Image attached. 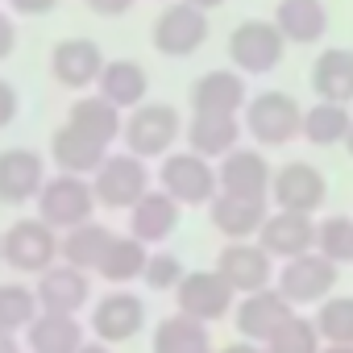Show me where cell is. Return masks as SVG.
Returning <instances> with one entry per match:
<instances>
[{"label":"cell","mask_w":353,"mask_h":353,"mask_svg":"<svg viewBox=\"0 0 353 353\" xmlns=\"http://www.w3.org/2000/svg\"><path fill=\"white\" fill-rule=\"evenodd\" d=\"M158 188L166 196H174L183 208H204L216 200L221 192V179H216V162L196 154V150H183V154H166L158 162Z\"/></svg>","instance_id":"6da1fadb"},{"label":"cell","mask_w":353,"mask_h":353,"mask_svg":"<svg viewBox=\"0 0 353 353\" xmlns=\"http://www.w3.org/2000/svg\"><path fill=\"white\" fill-rule=\"evenodd\" d=\"M34 204H38V216H42L50 229L67 233V229L92 221V212H96L100 200H96V188H92L88 174L54 170L50 179H46V188H42V196H38Z\"/></svg>","instance_id":"7a4b0ae2"},{"label":"cell","mask_w":353,"mask_h":353,"mask_svg":"<svg viewBox=\"0 0 353 353\" xmlns=\"http://www.w3.org/2000/svg\"><path fill=\"white\" fill-rule=\"evenodd\" d=\"M179 133H183V117H179V108L174 104H137L133 112H125V133H121V141H125V150L129 154H137V158H166L170 154V145L179 141Z\"/></svg>","instance_id":"3957f363"},{"label":"cell","mask_w":353,"mask_h":353,"mask_svg":"<svg viewBox=\"0 0 353 353\" xmlns=\"http://www.w3.org/2000/svg\"><path fill=\"white\" fill-rule=\"evenodd\" d=\"M241 121H245V133L258 145H291L295 137H303V108L287 92H258V96H250Z\"/></svg>","instance_id":"277c9868"},{"label":"cell","mask_w":353,"mask_h":353,"mask_svg":"<svg viewBox=\"0 0 353 353\" xmlns=\"http://www.w3.org/2000/svg\"><path fill=\"white\" fill-rule=\"evenodd\" d=\"M59 241L63 233L50 229L42 216L34 221H13L5 229V237H0V258H5V266H13L17 274H42L59 262Z\"/></svg>","instance_id":"5b68a950"},{"label":"cell","mask_w":353,"mask_h":353,"mask_svg":"<svg viewBox=\"0 0 353 353\" xmlns=\"http://www.w3.org/2000/svg\"><path fill=\"white\" fill-rule=\"evenodd\" d=\"M154 183L150 174V162L137 158V154H108L100 162V170L92 174V188H96V200L100 208H112V212H129Z\"/></svg>","instance_id":"8992f818"},{"label":"cell","mask_w":353,"mask_h":353,"mask_svg":"<svg viewBox=\"0 0 353 353\" xmlns=\"http://www.w3.org/2000/svg\"><path fill=\"white\" fill-rule=\"evenodd\" d=\"M208 42V13L188 5V0H170L150 26V46L162 59H192Z\"/></svg>","instance_id":"52a82bcc"},{"label":"cell","mask_w":353,"mask_h":353,"mask_svg":"<svg viewBox=\"0 0 353 353\" xmlns=\"http://www.w3.org/2000/svg\"><path fill=\"white\" fill-rule=\"evenodd\" d=\"M287 38L274 21H241L229 34V59L241 75H270L283 54H287Z\"/></svg>","instance_id":"ba28073f"},{"label":"cell","mask_w":353,"mask_h":353,"mask_svg":"<svg viewBox=\"0 0 353 353\" xmlns=\"http://www.w3.org/2000/svg\"><path fill=\"white\" fill-rule=\"evenodd\" d=\"M88 328H92V336L104 341V345H125V341H133V336L145 328V299H141L137 291L112 287V291H104V295L92 303Z\"/></svg>","instance_id":"9c48e42d"},{"label":"cell","mask_w":353,"mask_h":353,"mask_svg":"<svg viewBox=\"0 0 353 353\" xmlns=\"http://www.w3.org/2000/svg\"><path fill=\"white\" fill-rule=\"evenodd\" d=\"M336 270H341L336 262H328L320 250H312V254H299V258L283 262V270H279L274 287H279L295 307L324 303V299L332 295V287H336Z\"/></svg>","instance_id":"30bf717a"},{"label":"cell","mask_w":353,"mask_h":353,"mask_svg":"<svg viewBox=\"0 0 353 353\" xmlns=\"http://www.w3.org/2000/svg\"><path fill=\"white\" fill-rule=\"evenodd\" d=\"M233 299H237V291L225 283V274L216 266L212 270H188L183 283L174 287V303H179V312L192 316V320H204V324L225 320L233 312Z\"/></svg>","instance_id":"8fae6325"},{"label":"cell","mask_w":353,"mask_h":353,"mask_svg":"<svg viewBox=\"0 0 353 353\" xmlns=\"http://www.w3.org/2000/svg\"><path fill=\"white\" fill-rule=\"evenodd\" d=\"M270 200L283 212H307L316 216L328 200V179L324 170L312 162H287L274 170V183H270Z\"/></svg>","instance_id":"7c38bea8"},{"label":"cell","mask_w":353,"mask_h":353,"mask_svg":"<svg viewBox=\"0 0 353 353\" xmlns=\"http://www.w3.org/2000/svg\"><path fill=\"white\" fill-rule=\"evenodd\" d=\"M104 50L92 42V38H63L50 46V79L67 92H88L96 88L100 71H104Z\"/></svg>","instance_id":"4fadbf2b"},{"label":"cell","mask_w":353,"mask_h":353,"mask_svg":"<svg viewBox=\"0 0 353 353\" xmlns=\"http://www.w3.org/2000/svg\"><path fill=\"white\" fill-rule=\"evenodd\" d=\"M46 179H50V174H46V158L38 150H26V145L0 150V204L21 208V204L38 200Z\"/></svg>","instance_id":"5bb4252c"},{"label":"cell","mask_w":353,"mask_h":353,"mask_svg":"<svg viewBox=\"0 0 353 353\" xmlns=\"http://www.w3.org/2000/svg\"><path fill=\"white\" fill-rule=\"evenodd\" d=\"M295 316V303L279 291V287H262V291H250V295H241V303L233 307V324H237V332L245 336V341H258V345H266L287 320Z\"/></svg>","instance_id":"9a60e30c"},{"label":"cell","mask_w":353,"mask_h":353,"mask_svg":"<svg viewBox=\"0 0 353 353\" xmlns=\"http://www.w3.org/2000/svg\"><path fill=\"white\" fill-rule=\"evenodd\" d=\"M270 216V200L262 196H233V192H216V200L208 204V221L221 237L229 241H258L262 225Z\"/></svg>","instance_id":"2e32d148"},{"label":"cell","mask_w":353,"mask_h":353,"mask_svg":"<svg viewBox=\"0 0 353 353\" xmlns=\"http://www.w3.org/2000/svg\"><path fill=\"white\" fill-rule=\"evenodd\" d=\"M42 312H59V316H79L92 299V274L71 266V262H54L50 270L38 274L34 283Z\"/></svg>","instance_id":"e0dca14e"},{"label":"cell","mask_w":353,"mask_h":353,"mask_svg":"<svg viewBox=\"0 0 353 353\" xmlns=\"http://www.w3.org/2000/svg\"><path fill=\"white\" fill-rule=\"evenodd\" d=\"M216 179H221V192H233V196H262V200H270L274 170H270V162H266L262 150H254V145H237V150H229V154L216 162Z\"/></svg>","instance_id":"ac0fdd59"},{"label":"cell","mask_w":353,"mask_h":353,"mask_svg":"<svg viewBox=\"0 0 353 353\" xmlns=\"http://www.w3.org/2000/svg\"><path fill=\"white\" fill-rule=\"evenodd\" d=\"M274 258L258 245V241H229L221 254H216V270L225 274V283L237 291V295H250V291H262L270 287V266Z\"/></svg>","instance_id":"d6986e66"},{"label":"cell","mask_w":353,"mask_h":353,"mask_svg":"<svg viewBox=\"0 0 353 353\" xmlns=\"http://www.w3.org/2000/svg\"><path fill=\"white\" fill-rule=\"evenodd\" d=\"M258 245L270 258H283V262H291L299 254H312L316 250V221L307 212H283V208H274L266 216L262 233H258Z\"/></svg>","instance_id":"ffe728a7"},{"label":"cell","mask_w":353,"mask_h":353,"mask_svg":"<svg viewBox=\"0 0 353 353\" xmlns=\"http://www.w3.org/2000/svg\"><path fill=\"white\" fill-rule=\"evenodd\" d=\"M179 216H183V204L166 196L162 188H150L133 208H129V233L145 245H162L174 229H179Z\"/></svg>","instance_id":"44dd1931"},{"label":"cell","mask_w":353,"mask_h":353,"mask_svg":"<svg viewBox=\"0 0 353 353\" xmlns=\"http://www.w3.org/2000/svg\"><path fill=\"white\" fill-rule=\"evenodd\" d=\"M250 96H245V75L241 71H204L192 83V112H221V117H237L245 112Z\"/></svg>","instance_id":"7402d4cb"},{"label":"cell","mask_w":353,"mask_h":353,"mask_svg":"<svg viewBox=\"0 0 353 353\" xmlns=\"http://www.w3.org/2000/svg\"><path fill=\"white\" fill-rule=\"evenodd\" d=\"M112 150L104 145V141H96V137H88L83 129H75L71 121H63L54 133H50V158H54V166L59 170H71V174H92L100 170V162L108 158Z\"/></svg>","instance_id":"603a6c76"},{"label":"cell","mask_w":353,"mask_h":353,"mask_svg":"<svg viewBox=\"0 0 353 353\" xmlns=\"http://www.w3.org/2000/svg\"><path fill=\"white\" fill-rule=\"evenodd\" d=\"M88 345V328L79 316L38 312V320L26 328V353H79Z\"/></svg>","instance_id":"cb8c5ba5"},{"label":"cell","mask_w":353,"mask_h":353,"mask_svg":"<svg viewBox=\"0 0 353 353\" xmlns=\"http://www.w3.org/2000/svg\"><path fill=\"white\" fill-rule=\"evenodd\" d=\"M241 133H245V121L237 117H221V112H192L188 121V150L221 162L229 150L241 145Z\"/></svg>","instance_id":"d4e9b609"},{"label":"cell","mask_w":353,"mask_h":353,"mask_svg":"<svg viewBox=\"0 0 353 353\" xmlns=\"http://www.w3.org/2000/svg\"><path fill=\"white\" fill-rule=\"evenodd\" d=\"M96 92L104 100H112L121 112H133L137 104H145V92H150V75L141 63L133 59H108L100 79H96Z\"/></svg>","instance_id":"484cf974"},{"label":"cell","mask_w":353,"mask_h":353,"mask_svg":"<svg viewBox=\"0 0 353 353\" xmlns=\"http://www.w3.org/2000/svg\"><path fill=\"white\" fill-rule=\"evenodd\" d=\"M274 26L283 30L291 46H316L328 34V9L324 0H279Z\"/></svg>","instance_id":"4316f807"},{"label":"cell","mask_w":353,"mask_h":353,"mask_svg":"<svg viewBox=\"0 0 353 353\" xmlns=\"http://www.w3.org/2000/svg\"><path fill=\"white\" fill-rule=\"evenodd\" d=\"M112 237H117V233H112L104 221H83V225H75V229L63 233V241H59V262H71V266L96 274L100 262H104V254H108V245H112Z\"/></svg>","instance_id":"83f0119b"},{"label":"cell","mask_w":353,"mask_h":353,"mask_svg":"<svg viewBox=\"0 0 353 353\" xmlns=\"http://www.w3.org/2000/svg\"><path fill=\"white\" fill-rule=\"evenodd\" d=\"M307 79H312V92H316L320 100L353 104V50H345V46H328L324 54H316Z\"/></svg>","instance_id":"f1b7e54d"},{"label":"cell","mask_w":353,"mask_h":353,"mask_svg":"<svg viewBox=\"0 0 353 353\" xmlns=\"http://www.w3.org/2000/svg\"><path fill=\"white\" fill-rule=\"evenodd\" d=\"M67 121L75 125V129H83L88 137H96V141H104L108 150H112V141L125 133V112L112 104V100H104L100 92H88V96H79L75 104H71V112H67Z\"/></svg>","instance_id":"f546056e"},{"label":"cell","mask_w":353,"mask_h":353,"mask_svg":"<svg viewBox=\"0 0 353 353\" xmlns=\"http://www.w3.org/2000/svg\"><path fill=\"white\" fill-rule=\"evenodd\" d=\"M154 353H208L212 349V336H208V324L204 320H192L183 312H174L166 320L154 324V341H150Z\"/></svg>","instance_id":"4dcf8cb0"},{"label":"cell","mask_w":353,"mask_h":353,"mask_svg":"<svg viewBox=\"0 0 353 353\" xmlns=\"http://www.w3.org/2000/svg\"><path fill=\"white\" fill-rule=\"evenodd\" d=\"M145 262H150V245L137 241L133 233H125V237L117 233L96 274H100L108 287H129V283H137V279L145 274Z\"/></svg>","instance_id":"1f68e13d"},{"label":"cell","mask_w":353,"mask_h":353,"mask_svg":"<svg viewBox=\"0 0 353 353\" xmlns=\"http://www.w3.org/2000/svg\"><path fill=\"white\" fill-rule=\"evenodd\" d=\"M353 129V117H349V104H332V100H316L312 108H303V141L312 145H345Z\"/></svg>","instance_id":"d6a6232c"},{"label":"cell","mask_w":353,"mask_h":353,"mask_svg":"<svg viewBox=\"0 0 353 353\" xmlns=\"http://www.w3.org/2000/svg\"><path fill=\"white\" fill-rule=\"evenodd\" d=\"M42 303L38 291L26 283H0V332L9 336H26V328L38 320Z\"/></svg>","instance_id":"836d02e7"},{"label":"cell","mask_w":353,"mask_h":353,"mask_svg":"<svg viewBox=\"0 0 353 353\" xmlns=\"http://www.w3.org/2000/svg\"><path fill=\"white\" fill-rule=\"evenodd\" d=\"M312 320L324 345H353V295H328Z\"/></svg>","instance_id":"e575fe53"},{"label":"cell","mask_w":353,"mask_h":353,"mask_svg":"<svg viewBox=\"0 0 353 353\" xmlns=\"http://www.w3.org/2000/svg\"><path fill=\"white\" fill-rule=\"evenodd\" d=\"M320 349H324V336H320L316 320H303V316H291L266 341V353H320Z\"/></svg>","instance_id":"d590c367"},{"label":"cell","mask_w":353,"mask_h":353,"mask_svg":"<svg viewBox=\"0 0 353 353\" xmlns=\"http://www.w3.org/2000/svg\"><path fill=\"white\" fill-rule=\"evenodd\" d=\"M316 250L328 258V262H336V266H345V262H353V216H328V221H320L316 225Z\"/></svg>","instance_id":"8d00e7d4"},{"label":"cell","mask_w":353,"mask_h":353,"mask_svg":"<svg viewBox=\"0 0 353 353\" xmlns=\"http://www.w3.org/2000/svg\"><path fill=\"white\" fill-rule=\"evenodd\" d=\"M183 262L174 258V254H166V250H158V254H150V262H145V274H141V283L150 287V291H174L183 283Z\"/></svg>","instance_id":"74e56055"},{"label":"cell","mask_w":353,"mask_h":353,"mask_svg":"<svg viewBox=\"0 0 353 353\" xmlns=\"http://www.w3.org/2000/svg\"><path fill=\"white\" fill-rule=\"evenodd\" d=\"M17 112H21V96L5 75H0V129H9L17 121Z\"/></svg>","instance_id":"f35d334b"},{"label":"cell","mask_w":353,"mask_h":353,"mask_svg":"<svg viewBox=\"0 0 353 353\" xmlns=\"http://www.w3.org/2000/svg\"><path fill=\"white\" fill-rule=\"evenodd\" d=\"M9 9L17 17H46V13L59 9V0H9Z\"/></svg>","instance_id":"ab89813d"},{"label":"cell","mask_w":353,"mask_h":353,"mask_svg":"<svg viewBox=\"0 0 353 353\" xmlns=\"http://www.w3.org/2000/svg\"><path fill=\"white\" fill-rule=\"evenodd\" d=\"M83 5L96 13V17H121V13H129L137 0H83Z\"/></svg>","instance_id":"60d3db41"},{"label":"cell","mask_w":353,"mask_h":353,"mask_svg":"<svg viewBox=\"0 0 353 353\" xmlns=\"http://www.w3.org/2000/svg\"><path fill=\"white\" fill-rule=\"evenodd\" d=\"M13 50H17V21L9 13H0V63H5Z\"/></svg>","instance_id":"b9f144b4"},{"label":"cell","mask_w":353,"mask_h":353,"mask_svg":"<svg viewBox=\"0 0 353 353\" xmlns=\"http://www.w3.org/2000/svg\"><path fill=\"white\" fill-rule=\"evenodd\" d=\"M216 353H266V345H258V341H229L225 349H216Z\"/></svg>","instance_id":"7bdbcfd3"},{"label":"cell","mask_w":353,"mask_h":353,"mask_svg":"<svg viewBox=\"0 0 353 353\" xmlns=\"http://www.w3.org/2000/svg\"><path fill=\"white\" fill-rule=\"evenodd\" d=\"M0 353H21V341L9 336V332H0Z\"/></svg>","instance_id":"ee69618b"},{"label":"cell","mask_w":353,"mask_h":353,"mask_svg":"<svg viewBox=\"0 0 353 353\" xmlns=\"http://www.w3.org/2000/svg\"><path fill=\"white\" fill-rule=\"evenodd\" d=\"M79 353H112V345H104V341H88Z\"/></svg>","instance_id":"f6af8a7d"},{"label":"cell","mask_w":353,"mask_h":353,"mask_svg":"<svg viewBox=\"0 0 353 353\" xmlns=\"http://www.w3.org/2000/svg\"><path fill=\"white\" fill-rule=\"evenodd\" d=\"M188 5H196V9H204V13H212V9H221L225 0H188Z\"/></svg>","instance_id":"bcb514c9"},{"label":"cell","mask_w":353,"mask_h":353,"mask_svg":"<svg viewBox=\"0 0 353 353\" xmlns=\"http://www.w3.org/2000/svg\"><path fill=\"white\" fill-rule=\"evenodd\" d=\"M320 353H353V345H324Z\"/></svg>","instance_id":"7dc6e473"},{"label":"cell","mask_w":353,"mask_h":353,"mask_svg":"<svg viewBox=\"0 0 353 353\" xmlns=\"http://www.w3.org/2000/svg\"><path fill=\"white\" fill-rule=\"evenodd\" d=\"M345 150H349V158H353V129H349V137H345Z\"/></svg>","instance_id":"c3c4849f"},{"label":"cell","mask_w":353,"mask_h":353,"mask_svg":"<svg viewBox=\"0 0 353 353\" xmlns=\"http://www.w3.org/2000/svg\"><path fill=\"white\" fill-rule=\"evenodd\" d=\"M208 353H216V349H208Z\"/></svg>","instance_id":"681fc988"},{"label":"cell","mask_w":353,"mask_h":353,"mask_svg":"<svg viewBox=\"0 0 353 353\" xmlns=\"http://www.w3.org/2000/svg\"><path fill=\"white\" fill-rule=\"evenodd\" d=\"M0 262H5V258H0Z\"/></svg>","instance_id":"f907efd6"}]
</instances>
